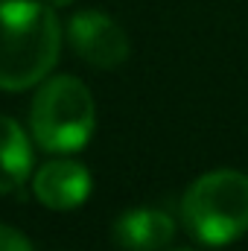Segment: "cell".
<instances>
[{
    "label": "cell",
    "mask_w": 248,
    "mask_h": 251,
    "mask_svg": "<svg viewBox=\"0 0 248 251\" xmlns=\"http://www.w3.org/2000/svg\"><path fill=\"white\" fill-rule=\"evenodd\" d=\"M62 24L44 0H0V91H26L59 62Z\"/></svg>",
    "instance_id": "6da1fadb"
},
{
    "label": "cell",
    "mask_w": 248,
    "mask_h": 251,
    "mask_svg": "<svg viewBox=\"0 0 248 251\" xmlns=\"http://www.w3.org/2000/svg\"><path fill=\"white\" fill-rule=\"evenodd\" d=\"M187 231L207 246H228L248 231V176L240 170H210L181 199Z\"/></svg>",
    "instance_id": "7a4b0ae2"
},
{
    "label": "cell",
    "mask_w": 248,
    "mask_h": 251,
    "mask_svg": "<svg viewBox=\"0 0 248 251\" xmlns=\"http://www.w3.org/2000/svg\"><path fill=\"white\" fill-rule=\"evenodd\" d=\"M29 126L44 152H79L97 126V108L88 85L76 76L44 79L32 100Z\"/></svg>",
    "instance_id": "3957f363"
},
{
    "label": "cell",
    "mask_w": 248,
    "mask_h": 251,
    "mask_svg": "<svg viewBox=\"0 0 248 251\" xmlns=\"http://www.w3.org/2000/svg\"><path fill=\"white\" fill-rule=\"evenodd\" d=\"M67 38L79 59H85L94 67H102V70L120 67L131 53V44H128V35L123 32V26L114 18L94 12V9L70 18Z\"/></svg>",
    "instance_id": "277c9868"
},
{
    "label": "cell",
    "mask_w": 248,
    "mask_h": 251,
    "mask_svg": "<svg viewBox=\"0 0 248 251\" xmlns=\"http://www.w3.org/2000/svg\"><path fill=\"white\" fill-rule=\"evenodd\" d=\"M32 193L53 210H73L91 196V173L76 161H50L32 176Z\"/></svg>",
    "instance_id": "5b68a950"
},
{
    "label": "cell",
    "mask_w": 248,
    "mask_h": 251,
    "mask_svg": "<svg viewBox=\"0 0 248 251\" xmlns=\"http://www.w3.org/2000/svg\"><path fill=\"white\" fill-rule=\"evenodd\" d=\"M175 234V222L155 207L125 210L114 222V243L123 251H161Z\"/></svg>",
    "instance_id": "8992f818"
},
{
    "label": "cell",
    "mask_w": 248,
    "mask_h": 251,
    "mask_svg": "<svg viewBox=\"0 0 248 251\" xmlns=\"http://www.w3.org/2000/svg\"><path fill=\"white\" fill-rule=\"evenodd\" d=\"M32 173L29 137L12 117L0 114V196L18 190Z\"/></svg>",
    "instance_id": "52a82bcc"
},
{
    "label": "cell",
    "mask_w": 248,
    "mask_h": 251,
    "mask_svg": "<svg viewBox=\"0 0 248 251\" xmlns=\"http://www.w3.org/2000/svg\"><path fill=\"white\" fill-rule=\"evenodd\" d=\"M0 251H32V243L9 225H0Z\"/></svg>",
    "instance_id": "ba28073f"
},
{
    "label": "cell",
    "mask_w": 248,
    "mask_h": 251,
    "mask_svg": "<svg viewBox=\"0 0 248 251\" xmlns=\"http://www.w3.org/2000/svg\"><path fill=\"white\" fill-rule=\"evenodd\" d=\"M47 6H53V9H62V6H70L73 0H44Z\"/></svg>",
    "instance_id": "9c48e42d"
},
{
    "label": "cell",
    "mask_w": 248,
    "mask_h": 251,
    "mask_svg": "<svg viewBox=\"0 0 248 251\" xmlns=\"http://www.w3.org/2000/svg\"><path fill=\"white\" fill-rule=\"evenodd\" d=\"M173 251H190V249H173Z\"/></svg>",
    "instance_id": "30bf717a"
}]
</instances>
